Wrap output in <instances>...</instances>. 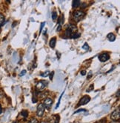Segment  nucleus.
I'll use <instances>...</instances> for the list:
<instances>
[{
  "mask_svg": "<svg viewBox=\"0 0 120 123\" xmlns=\"http://www.w3.org/2000/svg\"><path fill=\"white\" fill-rule=\"evenodd\" d=\"M28 113L27 110H22V115L25 118H26L27 116H28Z\"/></svg>",
  "mask_w": 120,
  "mask_h": 123,
  "instance_id": "2eb2a0df",
  "label": "nucleus"
},
{
  "mask_svg": "<svg viewBox=\"0 0 120 123\" xmlns=\"http://www.w3.org/2000/svg\"><path fill=\"white\" fill-rule=\"evenodd\" d=\"M59 116H57V118L56 119V122L55 123H59Z\"/></svg>",
  "mask_w": 120,
  "mask_h": 123,
  "instance_id": "a878e982",
  "label": "nucleus"
},
{
  "mask_svg": "<svg viewBox=\"0 0 120 123\" xmlns=\"http://www.w3.org/2000/svg\"><path fill=\"white\" fill-rule=\"evenodd\" d=\"M119 92H120V90H118V91H117V97H119Z\"/></svg>",
  "mask_w": 120,
  "mask_h": 123,
  "instance_id": "cd10ccee",
  "label": "nucleus"
},
{
  "mask_svg": "<svg viewBox=\"0 0 120 123\" xmlns=\"http://www.w3.org/2000/svg\"><path fill=\"white\" fill-rule=\"evenodd\" d=\"M50 74V72L48 71H45V72H44V73H41V76H42V77H46V76H47Z\"/></svg>",
  "mask_w": 120,
  "mask_h": 123,
  "instance_id": "ddd939ff",
  "label": "nucleus"
},
{
  "mask_svg": "<svg viewBox=\"0 0 120 123\" xmlns=\"http://www.w3.org/2000/svg\"><path fill=\"white\" fill-rule=\"evenodd\" d=\"M64 92L65 91H63V93L61 94V96H60V97H59V102H58V103H57V104H56V108H57L59 106V104H60V101H61V99H62V96H63V94H64Z\"/></svg>",
  "mask_w": 120,
  "mask_h": 123,
  "instance_id": "dca6fc26",
  "label": "nucleus"
},
{
  "mask_svg": "<svg viewBox=\"0 0 120 123\" xmlns=\"http://www.w3.org/2000/svg\"><path fill=\"white\" fill-rule=\"evenodd\" d=\"M110 57H109V55L107 54V53H102V54H101L100 56L99 57V59L101 61V62H106L109 59Z\"/></svg>",
  "mask_w": 120,
  "mask_h": 123,
  "instance_id": "0eeeda50",
  "label": "nucleus"
},
{
  "mask_svg": "<svg viewBox=\"0 0 120 123\" xmlns=\"http://www.w3.org/2000/svg\"><path fill=\"white\" fill-rule=\"evenodd\" d=\"M45 106L43 104H39L38 107H37V116L41 117V116H42L43 114H44V112H45Z\"/></svg>",
  "mask_w": 120,
  "mask_h": 123,
  "instance_id": "7ed1b4c3",
  "label": "nucleus"
},
{
  "mask_svg": "<svg viewBox=\"0 0 120 123\" xmlns=\"http://www.w3.org/2000/svg\"><path fill=\"white\" fill-rule=\"evenodd\" d=\"M47 82L44 81V80H41L37 84L36 88H37V89H38L39 90H42L47 86Z\"/></svg>",
  "mask_w": 120,
  "mask_h": 123,
  "instance_id": "20e7f679",
  "label": "nucleus"
},
{
  "mask_svg": "<svg viewBox=\"0 0 120 123\" xmlns=\"http://www.w3.org/2000/svg\"><path fill=\"white\" fill-rule=\"evenodd\" d=\"M52 104H53V100L51 99H50V98H47V99H45L43 104H44V106H45L47 109H49L51 107Z\"/></svg>",
  "mask_w": 120,
  "mask_h": 123,
  "instance_id": "423d86ee",
  "label": "nucleus"
},
{
  "mask_svg": "<svg viewBox=\"0 0 120 123\" xmlns=\"http://www.w3.org/2000/svg\"><path fill=\"white\" fill-rule=\"evenodd\" d=\"M82 48L84 49V50H85V51H88L89 50V46H88V45L87 44V43H85V45H83Z\"/></svg>",
  "mask_w": 120,
  "mask_h": 123,
  "instance_id": "a211bd4d",
  "label": "nucleus"
},
{
  "mask_svg": "<svg viewBox=\"0 0 120 123\" xmlns=\"http://www.w3.org/2000/svg\"><path fill=\"white\" fill-rule=\"evenodd\" d=\"M91 76H92V72H90L89 74H88V79H91Z\"/></svg>",
  "mask_w": 120,
  "mask_h": 123,
  "instance_id": "b1692460",
  "label": "nucleus"
},
{
  "mask_svg": "<svg viewBox=\"0 0 120 123\" xmlns=\"http://www.w3.org/2000/svg\"><path fill=\"white\" fill-rule=\"evenodd\" d=\"M64 22V16L62 15L60 19H59V25H62V24H63Z\"/></svg>",
  "mask_w": 120,
  "mask_h": 123,
  "instance_id": "f8f14e48",
  "label": "nucleus"
},
{
  "mask_svg": "<svg viewBox=\"0 0 120 123\" xmlns=\"http://www.w3.org/2000/svg\"><path fill=\"white\" fill-rule=\"evenodd\" d=\"M107 39H108L111 42H114L115 39H116V36H115V35L113 34V33H109L108 35H107Z\"/></svg>",
  "mask_w": 120,
  "mask_h": 123,
  "instance_id": "6e6552de",
  "label": "nucleus"
},
{
  "mask_svg": "<svg viewBox=\"0 0 120 123\" xmlns=\"http://www.w3.org/2000/svg\"><path fill=\"white\" fill-rule=\"evenodd\" d=\"M4 22H5V16L2 14H0V27L3 25Z\"/></svg>",
  "mask_w": 120,
  "mask_h": 123,
  "instance_id": "9b49d317",
  "label": "nucleus"
},
{
  "mask_svg": "<svg viewBox=\"0 0 120 123\" xmlns=\"http://www.w3.org/2000/svg\"><path fill=\"white\" fill-rule=\"evenodd\" d=\"M93 89V85H91V86H90V88L88 89V90H87V91H88V92H90V91H91Z\"/></svg>",
  "mask_w": 120,
  "mask_h": 123,
  "instance_id": "aec40b11",
  "label": "nucleus"
},
{
  "mask_svg": "<svg viewBox=\"0 0 120 123\" xmlns=\"http://www.w3.org/2000/svg\"><path fill=\"white\" fill-rule=\"evenodd\" d=\"M82 111H86V110H84V109H79V110H76V111L74 114H77V113H79V112H82Z\"/></svg>",
  "mask_w": 120,
  "mask_h": 123,
  "instance_id": "412c9836",
  "label": "nucleus"
},
{
  "mask_svg": "<svg viewBox=\"0 0 120 123\" xmlns=\"http://www.w3.org/2000/svg\"><path fill=\"white\" fill-rule=\"evenodd\" d=\"M103 122H104V120H103V121H100V122H98V123H103Z\"/></svg>",
  "mask_w": 120,
  "mask_h": 123,
  "instance_id": "c85d7f7f",
  "label": "nucleus"
},
{
  "mask_svg": "<svg viewBox=\"0 0 120 123\" xmlns=\"http://www.w3.org/2000/svg\"><path fill=\"white\" fill-rule=\"evenodd\" d=\"M57 31H60V30H61V25H59V27L57 28Z\"/></svg>",
  "mask_w": 120,
  "mask_h": 123,
  "instance_id": "393cba45",
  "label": "nucleus"
},
{
  "mask_svg": "<svg viewBox=\"0 0 120 123\" xmlns=\"http://www.w3.org/2000/svg\"><path fill=\"white\" fill-rule=\"evenodd\" d=\"M56 39L55 37L52 38V39L50 40V47H51L53 48V47H55V45H56Z\"/></svg>",
  "mask_w": 120,
  "mask_h": 123,
  "instance_id": "1a4fd4ad",
  "label": "nucleus"
},
{
  "mask_svg": "<svg viewBox=\"0 0 120 123\" xmlns=\"http://www.w3.org/2000/svg\"><path fill=\"white\" fill-rule=\"evenodd\" d=\"M45 22H42V24H41V28H40V31H39V32L42 31V28H43V27H44V25H45Z\"/></svg>",
  "mask_w": 120,
  "mask_h": 123,
  "instance_id": "4be33fe9",
  "label": "nucleus"
},
{
  "mask_svg": "<svg viewBox=\"0 0 120 123\" xmlns=\"http://www.w3.org/2000/svg\"><path fill=\"white\" fill-rule=\"evenodd\" d=\"M81 5V2L79 0H76L73 2V8H78Z\"/></svg>",
  "mask_w": 120,
  "mask_h": 123,
  "instance_id": "9d476101",
  "label": "nucleus"
},
{
  "mask_svg": "<svg viewBox=\"0 0 120 123\" xmlns=\"http://www.w3.org/2000/svg\"><path fill=\"white\" fill-rule=\"evenodd\" d=\"M111 117L113 121H117L119 119V118H120V108H118L116 110H115L111 114Z\"/></svg>",
  "mask_w": 120,
  "mask_h": 123,
  "instance_id": "f03ea898",
  "label": "nucleus"
},
{
  "mask_svg": "<svg viewBox=\"0 0 120 123\" xmlns=\"http://www.w3.org/2000/svg\"><path fill=\"white\" fill-rule=\"evenodd\" d=\"M81 74H82V76H85V75L86 74V71H82L81 72Z\"/></svg>",
  "mask_w": 120,
  "mask_h": 123,
  "instance_id": "5701e85b",
  "label": "nucleus"
},
{
  "mask_svg": "<svg viewBox=\"0 0 120 123\" xmlns=\"http://www.w3.org/2000/svg\"><path fill=\"white\" fill-rule=\"evenodd\" d=\"M111 123H115L114 122H111Z\"/></svg>",
  "mask_w": 120,
  "mask_h": 123,
  "instance_id": "7c9ffc66",
  "label": "nucleus"
},
{
  "mask_svg": "<svg viewBox=\"0 0 120 123\" xmlns=\"http://www.w3.org/2000/svg\"><path fill=\"white\" fill-rule=\"evenodd\" d=\"M41 123H47V122H42Z\"/></svg>",
  "mask_w": 120,
  "mask_h": 123,
  "instance_id": "c756f323",
  "label": "nucleus"
},
{
  "mask_svg": "<svg viewBox=\"0 0 120 123\" xmlns=\"http://www.w3.org/2000/svg\"><path fill=\"white\" fill-rule=\"evenodd\" d=\"M85 16V14L84 12L79 10V11H75L73 14V16H74V19L76 22H79L82 19H83L84 16Z\"/></svg>",
  "mask_w": 120,
  "mask_h": 123,
  "instance_id": "f257e3e1",
  "label": "nucleus"
},
{
  "mask_svg": "<svg viewBox=\"0 0 120 123\" xmlns=\"http://www.w3.org/2000/svg\"><path fill=\"white\" fill-rule=\"evenodd\" d=\"M91 100V98H90L88 96H83L82 99L79 100V105H84V104H86L87 103H88Z\"/></svg>",
  "mask_w": 120,
  "mask_h": 123,
  "instance_id": "39448f33",
  "label": "nucleus"
},
{
  "mask_svg": "<svg viewBox=\"0 0 120 123\" xmlns=\"http://www.w3.org/2000/svg\"><path fill=\"white\" fill-rule=\"evenodd\" d=\"M28 123H38V121H37V119H36V118H32L31 120L29 121Z\"/></svg>",
  "mask_w": 120,
  "mask_h": 123,
  "instance_id": "f3484780",
  "label": "nucleus"
},
{
  "mask_svg": "<svg viewBox=\"0 0 120 123\" xmlns=\"http://www.w3.org/2000/svg\"><path fill=\"white\" fill-rule=\"evenodd\" d=\"M25 74H26V71H25V70H24V71H22L20 73L19 76H24Z\"/></svg>",
  "mask_w": 120,
  "mask_h": 123,
  "instance_id": "6ab92c4d",
  "label": "nucleus"
},
{
  "mask_svg": "<svg viewBox=\"0 0 120 123\" xmlns=\"http://www.w3.org/2000/svg\"><path fill=\"white\" fill-rule=\"evenodd\" d=\"M56 18H57V13H56V11L53 12V14H52V19L53 20H55V19H56Z\"/></svg>",
  "mask_w": 120,
  "mask_h": 123,
  "instance_id": "4468645a",
  "label": "nucleus"
},
{
  "mask_svg": "<svg viewBox=\"0 0 120 123\" xmlns=\"http://www.w3.org/2000/svg\"><path fill=\"white\" fill-rule=\"evenodd\" d=\"M2 108L1 105H0V114H2Z\"/></svg>",
  "mask_w": 120,
  "mask_h": 123,
  "instance_id": "bb28decb",
  "label": "nucleus"
}]
</instances>
